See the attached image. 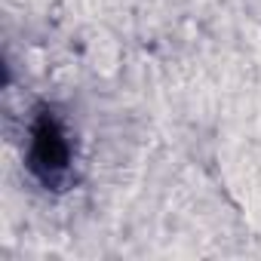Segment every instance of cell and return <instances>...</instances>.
<instances>
[{
	"instance_id": "obj_1",
	"label": "cell",
	"mask_w": 261,
	"mask_h": 261,
	"mask_svg": "<svg viewBox=\"0 0 261 261\" xmlns=\"http://www.w3.org/2000/svg\"><path fill=\"white\" fill-rule=\"evenodd\" d=\"M74 145L65 120L56 108H37L28 123V172L49 191H62L71 181Z\"/></svg>"
}]
</instances>
